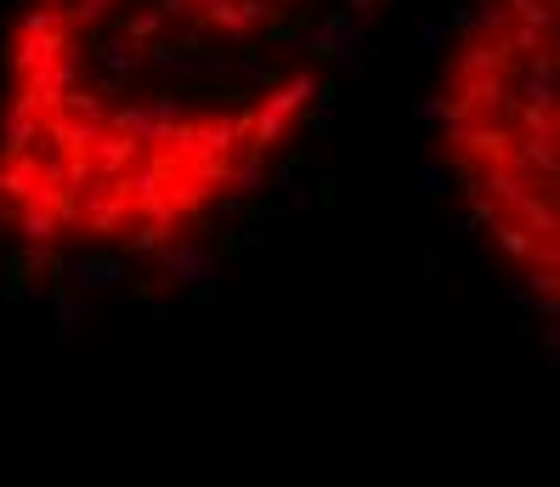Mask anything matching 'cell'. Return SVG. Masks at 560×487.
<instances>
[{
	"label": "cell",
	"instance_id": "obj_1",
	"mask_svg": "<svg viewBox=\"0 0 560 487\" xmlns=\"http://www.w3.org/2000/svg\"><path fill=\"white\" fill-rule=\"evenodd\" d=\"M390 0H18L0 28V239L171 255L244 205Z\"/></svg>",
	"mask_w": 560,
	"mask_h": 487
},
{
	"label": "cell",
	"instance_id": "obj_2",
	"mask_svg": "<svg viewBox=\"0 0 560 487\" xmlns=\"http://www.w3.org/2000/svg\"><path fill=\"white\" fill-rule=\"evenodd\" d=\"M431 114L470 221L555 312V0H470L442 46Z\"/></svg>",
	"mask_w": 560,
	"mask_h": 487
}]
</instances>
